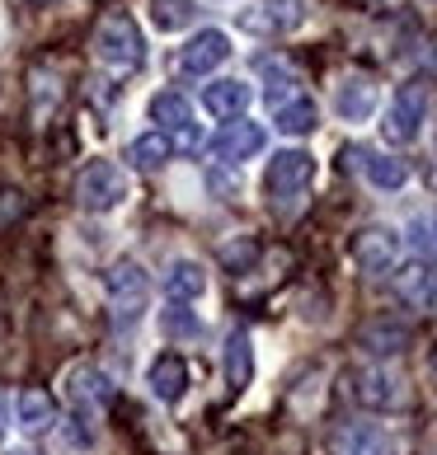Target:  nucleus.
<instances>
[{"mask_svg": "<svg viewBox=\"0 0 437 455\" xmlns=\"http://www.w3.org/2000/svg\"><path fill=\"white\" fill-rule=\"evenodd\" d=\"M94 57L109 66V71H142V61H146V38H142V28L132 24V14H123V10H113V14H104L99 20V28H94Z\"/></svg>", "mask_w": 437, "mask_h": 455, "instance_id": "nucleus-1", "label": "nucleus"}, {"mask_svg": "<svg viewBox=\"0 0 437 455\" xmlns=\"http://www.w3.org/2000/svg\"><path fill=\"white\" fill-rule=\"evenodd\" d=\"M150 123H156V132H165V137H174L183 146H198V127H193V108L189 99L174 94V90H160L156 99H150Z\"/></svg>", "mask_w": 437, "mask_h": 455, "instance_id": "nucleus-11", "label": "nucleus"}, {"mask_svg": "<svg viewBox=\"0 0 437 455\" xmlns=\"http://www.w3.org/2000/svg\"><path fill=\"white\" fill-rule=\"evenodd\" d=\"M433 371H437V347H433Z\"/></svg>", "mask_w": 437, "mask_h": 455, "instance_id": "nucleus-32", "label": "nucleus"}, {"mask_svg": "<svg viewBox=\"0 0 437 455\" xmlns=\"http://www.w3.org/2000/svg\"><path fill=\"white\" fill-rule=\"evenodd\" d=\"M352 399L372 413H391L405 403V380L391 376L385 366H362V371H352Z\"/></svg>", "mask_w": 437, "mask_h": 455, "instance_id": "nucleus-7", "label": "nucleus"}, {"mask_svg": "<svg viewBox=\"0 0 437 455\" xmlns=\"http://www.w3.org/2000/svg\"><path fill=\"white\" fill-rule=\"evenodd\" d=\"M76 202L85 212H113L127 202V174L113 160H90L76 179Z\"/></svg>", "mask_w": 437, "mask_h": 455, "instance_id": "nucleus-4", "label": "nucleus"}, {"mask_svg": "<svg viewBox=\"0 0 437 455\" xmlns=\"http://www.w3.org/2000/svg\"><path fill=\"white\" fill-rule=\"evenodd\" d=\"M146 385L160 403H179L183 395H189V362H183L179 352H160L146 371Z\"/></svg>", "mask_w": 437, "mask_h": 455, "instance_id": "nucleus-13", "label": "nucleus"}, {"mask_svg": "<svg viewBox=\"0 0 437 455\" xmlns=\"http://www.w3.org/2000/svg\"><path fill=\"white\" fill-rule=\"evenodd\" d=\"M348 156L358 160V170H362V179L372 183V188H385V193L405 188V179H409V164L405 160L381 156V150H348Z\"/></svg>", "mask_w": 437, "mask_h": 455, "instance_id": "nucleus-17", "label": "nucleus"}, {"mask_svg": "<svg viewBox=\"0 0 437 455\" xmlns=\"http://www.w3.org/2000/svg\"><path fill=\"white\" fill-rule=\"evenodd\" d=\"M28 5H33V10H53L57 0H28Z\"/></svg>", "mask_w": 437, "mask_h": 455, "instance_id": "nucleus-31", "label": "nucleus"}, {"mask_svg": "<svg viewBox=\"0 0 437 455\" xmlns=\"http://www.w3.org/2000/svg\"><path fill=\"white\" fill-rule=\"evenodd\" d=\"M170 156H174V141L165 137V132H142V137H132V146H127V160L137 164V170H160Z\"/></svg>", "mask_w": 437, "mask_h": 455, "instance_id": "nucleus-23", "label": "nucleus"}, {"mask_svg": "<svg viewBox=\"0 0 437 455\" xmlns=\"http://www.w3.org/2000/svg\"><path fill=\"white\" fill-rule=\"evenodd\" d=\"M273 127L282 132V137H311V132L320 127V108H315L311 94H296L292 104L273 108Z\"/></svg>", "mask_w": 437, "mask_h": 455, "instance_id": "nucleus-20", "label": "nucleus"}, {"mask_svg": "<svg viewBox=\"0 0 437 455\" xmlns=\"http://www.w3.org/2000/svg\"><path fill=\"white\" fill-rule=\"evenodd\" d=\"M14 423H20L28 436H43L57 427V403L47 390H38V385H28V390H20V399H14Z\"/></svg>", "mask_w": 437, "mask_h": 455, "instance_id": "nucleus-16", "label": "nucleus"}, {"mask_svg": "<svg viewBox=\"0 0 437 455\" xmlns=\"http://www.w3.org/2000/svg\"><path fill=\"white\" fill-rule=\"evenodd\" d=\"M352 259H358L362 273H391L400 263V235L391 226H367L352 240Z\"/></svg>", "mask_w": 437, "mask_h": 455, "instance_id": "nucleus-9", "label": "nucleus"}, {"mask_svg": "<svg viewBox=\"0 0 437 455\" xmlns=\"http://www.w3.org/2000/svg\"><path fill=\"white\" fill-rule=\"evenodd\" d=\"M424 113H428V90L424 85H400L391 108H385L381 137L391 146H409L418 132H424Z\"/></svg>", "mask_w": 437, "mask_h": 455, "instance_id": "nucleus-5", "label": "nucleus"}, {"mask_svg": "<svg viewBox=\"0 0 437 455\" xmlns=\"http://www.w3.org/2000/svg\"><path fill=\"white\" fill-rule=\"evenodd\" d=\"M160 324H165V333H170V339H198V315L189 310V306H170L160 315Z\"/></svg>", "mask_w": 437, "mask_h": 455, "instance_id": "nucleus-27", "label": "nucleus"}, {"mask_svg": "<svg viewBox=\"0 0 437 455\" xmlns=\"http://www.w3.org/2000/svg\"><path fill=\"white\" fill-rule=\"evenodd\" d=\"M249 33H292L306 24V0H259L255 10L240 14Z\"/></svg>", "mask_w": 437, "mask_h": 455, "instance_id": "nucleus-10", "label": "nucleus"}, {"mask_svg": "<svg viewBox=\"0 0 437 455\" xmlns=\"http://www.w3.org/2000/svg\"><path fill=\"white\" fill-rule=\"evenodd\" d=\"M376 80L367 76H348L339 90H334V113L344 117V123H367V117L376 113Z\"/></svg>", "mask_w": 437, "mask_h": 455, "instance_id": "nucleus-14", "label": "nucleus"}, {"mask_svg": "<svg viewBox=\"0 0 437 455\" xmlns=\"http://www.w3.org/2000/svg\"><path fill=\"white\" fill-rule=\"evenodd\" d=\"M165 291H170L174 306H189V300H198V296L207 291V273H203V263H193V259L174 263L170 273H165Z\"/></svg>", "mask_w": 437, "mask_h": 455, "instance_id": "nucleus-21", "label": "nucleus"}, {"mask_svg": "<svg viewBox=\"0 0 437 455\" xmlns=\"http://www.w3.org/2000/svg\"><path fill=\"white\" fill-rule=\"evenodd\" d=\"M311 179H315V160L306 156V150H278V156L268 160V170H263L268 202L287 212L292 202H301V193L311 188Z\"/></svg>", "mask_w": 437, "mask_h": 455, "instance_id": "nucleus-3", "label": "nucleus"}, {"mask_svg": "<svg viewBox=\"0 0 437 455\" xmlns=\"http://www.w3.org/2000/svg\"><path fill=\"white\" fill-rule=\"evenodd\" d=\"M249 99H255V90H249L245 80H216V85L203 90V108L212 117H222V123H235V117L249 108Z\"/></svg>", "mask_w": 437, "mask_h": 455, "instance_id": "nucleus-18", "label": "nucleus"}, {"mask_svg": "<svg viewBox=\"0 0 437 455\" xmlns=\"http://www.w3.org/2000/svg\"><path fill=\"white\" fill-rule=\"evenodd\" d=\"M231 57V38L222 28H198L189 43H183V52H179V71L183 76H212L216 66H222Z\"/></svg>", "mask_w": 437, "mask_h": 455, "instance_id": "nucleus-8", "label": "nucleus"}, {"mask_svg": "<svg viewBox=\"0 0 437 455\" xmlns=\"http://www.w3.org/2000/svg\"><path fill=\"white\" fill-rule=\"evenodd\" d=\"M222 357H226V385L240 395L245 385H249V376H255V347H249V333L245 329H235L231 339H226Z\"/></svg>", "mask_w": 437, "mask_h": 455, "instance_id": "nucleus-22", "label": "nucleus"}, {"mask_svg": "<svg viewBox=\"0 0 437 455\" xmlns=\"http://www.w3.org/2000/svg\"><path fill=\"white\" fill-rule=\"evenodd\" d=\"M5 455H43V451H33V446H14V451H5Z\"/></svg>", "mask_w": 437, "mask_h": 455, "instance_id": "nucleus-30", "label": "nucleus"}, {"mask_svg": "<svg viewBox=\"0 0 437 455\" xmlns=\"http://www.w3.org/2000/svg\"><path fill=\"white\" fill-rule=\"evenodd\" d=\"M146 10L160 33H179L198 20V0H146Z\"/></svg>", "mask_w": 437, "mask_h": 455, "instance_id": "nucleus-24", "label": "nucleus"}, {"mask_svg": "<svg viewBox=\"0 0 437 455\" xmlns=\"http://www.w3.org/2000/svg\"><path fill=\"white\" fill-rule=\"evenodd\" d=\"M263 127L259 123H245V117H235V123H226L222 132H216V160H226V164H245V160H255L259 150H263Z\"/></svg>", "mask_w": 437, "mask_h": 455, "instance_id": "nucleus-12", "label": "nucleus"}, {"mask_svg": "<svg viewBox=\"0 0 437 455\" xmlns=\"http://www.w3.org/2000/svg\"><path fill=\"white\" fill-rule=\"evenodd\" d=\"M66 399H71V409L85 418V423H94L113 399V380L94 362H80V366L66 371Z\"/></svg>", "mask_w": 437, "mask_h": 455, "instance_id": "nucleus-6", "label": "nucleus"}, {"mask_svg": "<svg viewBox=\"0 0 437 455\" xmlns=\"http://www.w3.org/2000/svg\"><path fill=\"white\" fill-rule=\"evenodd\" d=\"M20 216H24V197L14 188H0V230H10Z\"/></svg>", "mask_w": 437, "mask_h": 455, "instance_id": "nucleus-28", "label": "nucleus"}, {"mask_svg": "<svg viewBox=\"0 0 437 455\" xmlns=\"http://www.w3.org/2000/svg\"><path fill=\"white\" fill-rule=\"evenodd\" d=\"M358 347L372 352V357H395V352L409 347V324H400V319H372L358 333Z\"/></svg>", "mask_w": 437, "mask_h": 455, "instance_id": "nucleus-19", "label": "nucleus"}, {"mask_svg": "<svg viewBox=\"0 0 437 455\" xmlns=\"http://www.w3.org/2000/svg\"><path fill=\"white\" fill-rule=\"evenodd\" d=\"M259 263V240L255 235H235V240L222 244V267L226 273H249Z\"/></svg>", "mask_w": 437, "mask_h": 455, "instance_id": "nucleus-26", "label": "nucleus"}, {"mask_svg": "<svg viewBox=\"0 0 437 455\" xmlns=\"http://www.w3.org/2000/svg\"><path fill=\"white\" fill-rule=\"evenodd\" d=\"M5 423H10V399H5V390H0V432H5Z\"/></svg>", "mask_w": 437, "mask_h": 455, "instance_id": "nucleus-29", "label": "nucleus"}, {"mask_svg": "<svg viewBox=\"0 0 437 455\" xmlns=\"http://www.w3.org/2000/svg\"><path fill=\"white\" fill-rule=\"evenodd\" d=\"M104 296H109V310L117 324H132V319H142L146 300H150V277L137 259H117L109 263L104 273Z\"/></svg>", "mask_w": 437, "mask_h": 455, "instance_id": "nucleus-2", "label": "nucleus"}, {"mask_svg": "<svg viewBox=\"0 0 437 455\" xmlns=\"http://www.w3.org/2000/svg\"><path fill=\"white\" fill-rule=\"evenodd\" d=\"M395 296L405 300L409 310H433V300H437V273H433L428 263L395 267Z\"/></svg>", "mask_w": 437, "mask_h": 455, "instance_id": "nucleus-15", "label": "nucleus"}, {"mask_svg": "<svg viewBox=\"0 0 437 455\" xmlns=\"http://www.w3.org/2000/svg\"><path fill=\"white\" fill-rule=\"evenodd\" d=\"M263 76H268V85H263V99H268V108H282V104H292V99L301 94L296 85L301 80L287 71V66H278V61H268L263 66Z\"/></svg>", "mask_w": 437, "mask_h": 455, "instance_id": "nucleus-25", "label": "nucleus"}]
</instances>
